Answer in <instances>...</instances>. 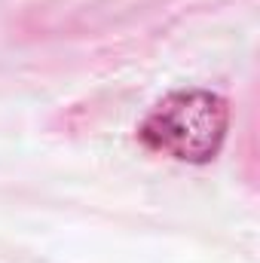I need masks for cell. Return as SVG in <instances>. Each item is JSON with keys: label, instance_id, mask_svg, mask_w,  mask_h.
Returning <instances> with one entry per match:
<instances>
[{"label": "cell", "instance_id": "1", "mask_svg": "<svg viewBox=\"0 0 260 263\" xmlns=\"http://www.w3.org/2000/svg\"><path fill=\"white\" fill-rule=\"evenodd\" d=\"M230 129V104L208 89L169 92L144 117L138 138L147 150L172 156L178 162H211Z\"/></svg>", "mask_w": 260, "mask_h": 263}]
</instances>
